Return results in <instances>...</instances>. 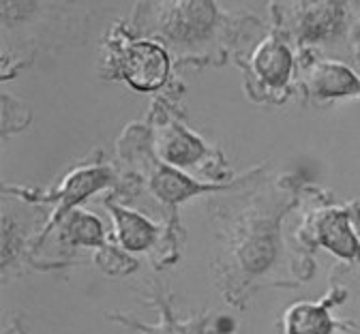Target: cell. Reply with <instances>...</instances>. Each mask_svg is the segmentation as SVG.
<instances>
[{
	"label": "cell",
	"mask_w": 360,
	"mask_h": 334,
	"mask_svg": "<svg viewBox=\"0 0 360 334\" xmlns=\"http://www.w3.org/2000/svg\"><path fill=\"white\" fill-rule=\"evenodd\" d=\"M253 67L268 84L281 86V84H285V79L290 75L292 56L281 43L270 39L259 45V50L253 56Z\"/></svg>",
	"instance_id": "cell-5"
},
{
	"label": "cell",
	"mask_w": 360,
	"mask_h": 334,
	"mask_svg": "<svg viewBox=\"0 0 360 334\" xmlns=\"http://www.w3.org/2000/svg\"><path fill=\"white\" fill-rule=\"evenodd\" d=\"M65 233L71 243L75 245H101L103 240V229L101 223L86 212H71L65 223Z\"/></svg>",
	"instance_id": "cell-10"
},
{
	"label": "cell",
	"mask_w": 360,
	"mask_h": 334,
	"mask_svg": "<svg viewBox=\"0 0 360 334\" xmlns=\"http://www.w3.org/2000/svg\"><path fill=\"white\" fill-rule=\"evenodd\" d=\"M318 238L335 255L345 259H360V243L352 231V223L345 210L324 214L318 225Z\"/></svg>",
	"instance_id": "cell-4"
},
{
	"label": "cell",
	"mask_w": 360,
	"mask_h": 334,
	"mask_svg": "<svg viewBox=\"0 0 360 334\" xmlns=\"http://www.w3.org/2000/svg\"><path fill=\"white\" fill-rule=\"evenodd\" d=\"M131 326L138 328L142 334H204V317L198 319H189V321H180L174 317V313L169 311V307L163 304V315L159 326H142L138 321H129Z\"/></svg>",
	"instance_id": "cell-11"
},
{
	"label": "cell",
	"mask_w": 360,
	"mask_h": 334,
	"mask_svg": "<svg viewBox=\"0 0 360 334\" xmlns=\"http://www.w3.org/2000/svg\"><path fill=\"white\" fill-rule=\"evenodd\" d=\"M204 153L202 144L189 133H185L183 129H172V133L165 137L163 144V155L167 161L185 165V163H193L195 159H200V155Z\"/></svg>",
	"instance_id": "cell-8"
},
{
	"label": "cell",
	"mask_w": 360,
	"mask_h": 334,
	"mask_svg": "<svg viewBox=\"0 0 360 334\" xmlns=\"http://www.w3.org/2000/svg\"><path fill=\"white\" fill-rule=\"evenodd\" d=\"M202 188H206V186L193 182L191 178L178 174L174 169H167V167L157 169L153 176V191L165 202H180V200L198 193Z\"/></svg>",
	"instance_id": "cell-7"
},
{
	"label": "cell",
	"mask_w": 360,
	"mask_h": 334,
	"mask_svg": "<svg viewBox=\"0 0 360 334\" xmlns=\"http://www.w3.org/2000/svg\"><path fill=\"white\" fill-rule=\"evenodd\" d=\"M333 296L322 302H298L288 309L283 315L285 334H333L337 330V321L330 315Z\"/></svg>",
	"instance_id": "cell-3"
},
{
	"label": "cell",
	"mask_w": 360,
	"mask_h": 334,
	"mask_svg": "<svg viewBox=\"0 0 360 334\" xmlns=\"http://www.w3.org/2000/svg\"><path fill=\"white\" fill-rule=\"evenodd\" d=\"M315 88L326 94H347V92H360V82L339 65H324L318 69L315 75Z\"/></svg>",
	"instance_id": "cell-9"
},
{
	"label": "cell",
	"mask_w": 360,
	"mask_h": 334,
	"mask_svg": "<svg viewBox=\"0 0 360 334\" xmlns=\"http://www.w3.org/2000/svg\"><path fill=\"white\" fill-rule=\"evenodd\" d=\"M169 73V58L165 50L150 41H138L129 45L122 58V77L135 90L161 88Z\"/></svg>",
	"instance_id": "cell-1"
},
{
	"label": "cell",
	"mask_w": 360,
	"mask_h": 334,
	"mask_svg": "<svg viewBox=\"0 0 360 334\" xmlns=\"http://www.w3.org/2000/svg\"><path fill=\"white\" fill-rule=\"evenodd\" d=\"M108 206H110V210L114 214L120 243L127 249H131V251H142V249H146L155 240L157 229L144 217L135 214V212H129V210H122V208H118L114 204H108Z\"/></svg>",
	"instance_id": "cell-6"
},
{
	"label": "cell",
	"mask_w": 360,
	"mask_h": 334,
	"mask_svg": "<svg viewBox=\"0 0 360 334\" xmlns=\"http://www.w3.org/2000/svg\"><path fill=\"white\" fill-rule=\"evenodd\" d=\"M277 243L275 225L268 219H249L247 227L236 236V262L245 274H259L273 262V247Z\"/></svg>",
	"instance_id": "cell-2"
}]
</instances>
